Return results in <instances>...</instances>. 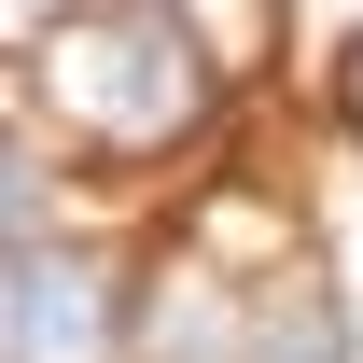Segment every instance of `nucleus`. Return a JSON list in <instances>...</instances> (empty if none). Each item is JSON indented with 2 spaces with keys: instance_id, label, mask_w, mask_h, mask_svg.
<instances>
[{
  "instance_id": "f03ea898",
  "label": "nucleus",
  "mask_w": 363,
  "mask_h": 363,
  "mask_svg": "<svg viewBox=\"0 0 363 363\" xmlns=\"http://www.w3.org/2000/svg\"><path fill=\"white\" fill-rule=\"evenodd\" d=\"M126 308H112V266L70 252V238H28L14 279H0V350L14 363H112Z\"/></svg>"
},
{
  "instance_id": "f257e3e1",
  "label": "nucleus",
  "mask_w": 363,
  "mask_h": 363,
  "mask_svg": "<svg viewBox=\"0 0 363 363\" xmlns=\"http://www.w3.org/2000/svg\"><path fill=\"white\" fill-rule=\"evenodd\" d=\"M28 98L84 154H168L210 126V43L182 28L168 0H56L28 28Z\"/></svg>"
},
{
  "instance_id": "7ed1b4c3",
  "label": "nucleus",
  "mask_w": 363,
  "mask_h": 363,
  "mask_svg": "<svg viewBox=\"0 0 363 363\" xmlns=\"http://www.w3.org/2000/svg\"><path fill=\"white\" fill-rule=\"evenodd\" d=\"M238 363H350V308H335V279L294 266V279H252V321H238Z\"/></svg>"
},
{
  "instance_id": "20e7f679",
  "label": "nucleus",
  "mask_w": 363,
  "mask_h": 363,
  "mask_svg": "<svg viewBox=\"0 0 363 363\" xmlns=\"http://www.w3.org/2000/svg\"><path fill=\"white\" fill-rule=\"evenodd\" d=\"M335 112H350V126H363V43H350V70H335Z\"/></svg>"
}]
</instances>
